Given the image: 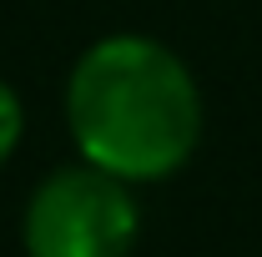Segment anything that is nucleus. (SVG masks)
<instances>
[{
  "label": "nucleus",
  "instance_id": "obj_3",
  "mask_svg": "<svg viewBox=\"0 0 262 257\" xmlns=\"http://www.w3.org/2000/svg\"><path fill=\"white\" fill-rule=\"evenodd\" d=\"M20 136H26V106H20V96H15L10 81H0V166L15 157Z\"/></svg>",
  "mask_w": 262,
  "mask_h": 257
},
{
  "label": "nucleus",
  "instance_id": "obj_2",
  "mask_svg": "<svg viewBox=\"0 0 262 257\" xmlns=\"http://www.w3.org/2000/svg\"><path fill=\"white\" fill-rule=\"evenodd\" d=\"M141 207L131 182L91 161L56 166L26 202L20 242L26 257H131Z\"/></svg>",
  "mask_w": 262,
  "mask_h": 257
},
{
  "label": "nucleus",
  "instance_id": "obj_1",
  "mask_svg": "<svg viewBox=\"0 0 262 257\" xmlns=\"http://www.w3.org/2000/svg\"><path fill=\"white\" fill-rule=\"evenodd\" d=\"M66 126L81 161L121 182H166L202 141V86L171 46L141 31L101 35L66 76Z\"/></svg>",
  "mask_w": 262,
  "mask_h": 257
}]
</instances>
